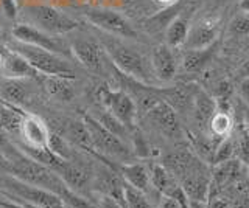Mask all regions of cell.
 I'll return each mask as SVG.
<instances>
[{
  "mask_svg": "<svg viewBox=\"0 0 249 208\" xmlns=\"http://www.w3.org/2000/svg\"><path fill=\"white\" fill-rule=\"evenodd\" d=\"M100 45L107 58L111 59L117 72L134 81L151 86L156 76L153 73L151 63H148L143 55H140L137 50L122 42L119 37L109 34L101 37Z\"/></svg>",
  "mask_w": 249,
  "mask_h": 208,
  "instance_id": "cell-1",
  "label": "cell"
},
{
  "mask_svg": "<svg viewBox=\"0 0 249 208\" xmlns=\"http://www.w3.org/2000/svg\"><path fill=\"white\" fill-rule=\"evenodd\" d=\"M10 48L18 51L20 56L25 58L30 63V65L33 67L39 75L61 76V78H69V80L76 78L75 68L69 64V61L64 56L56 55V53L49 51V50L35 47V45L23 44V42L11 44Z\"/></svg>",
  "mask_w": 249,
  "mask_h": 208,
  "instance_id": "cell-2",
  "label": "cell"
},
{
  "mask_svg": "<svg viewBox=\"0 0 249 208\" xmlns=\"http://www.w3.org/2000/svg\"><path fill=\"white\" fill-rule=\"evenodd\" d=\"M83 121L89 130L93 149L97 152V159H100L103 163L115 166L114 163H111V161L107 160V157L123 160V163L128 161L129 159H132V151L128 146V143L122 140L120 137L109 132L107 129H105L95 118L92 117V115L84 113Z\"/></svg>",
  "mask_w": 249,
  "mask_h": 208,
  "instance_id": "cell-3",
  "label": "cell"
},
{
  "mask_svg": "<svg viewBox=\"0 0 249 208\" xmlns=\"http://www.w3.org/2000/svg\"><path fill=\"white\" fill-rule=\"evenodd\" d=\"M0 187L8 191V197L19 200L22 204L33 205L37 208H66L64 200L56 192L25 183L13 176L2 177L0 179Z\"/></svg>",
  "mask_w": 249,
  "mask_h": 208,
  "instance_id": "cell-4",
  "label": "cell"
},
{
  "mask_svg": "<svg viewBox=\"0 0 249 208\" xmlns=\"http://www.w3.org/2000/svg\"><path fill=\"white\" fill-rule=\"evenodd\" d=\"M23 13L35 24L33 27L53 36L67 34L78 28L76 20H73L67 14L50 5H39V3L27 5L23 6Z\"/></svg>",
  "mask_w": 249,
  "mask_h": 208,
  "instance_id": "cell-5",
  "label": "cell"
},
{
  "mask_svg": "<svg viewBox=\"0 0 249 208\" xmlns=\"http://www.w3.org/2000/svg\"><path fill=\"white\" fill-rule=\"evenodd\" d=\"M98 99L101 103V107L111 112L117 120H120L131 132L136 126V117H137V106L134 99L126 90H114L107 86H103L98 90Z\"/></svg>",
  "mask_w": 249,
  "mask_h": 208,
  "instance_id": "cell-6",
  "label": "cell"
},
{
  "mask_svg": "<svg viewBox=\"0 0 249 208\" xmlns=\"http://www.w3.org/2000/svg\"><path fill=\"white\" fill-rule=\"evenodd\" d=\"M84 17L93 27L101 30L105 34L115 37H137V32L123 14L109 8H88L84 10Z\"/></svg>",
  "mask_w": 249,
  "mask_h": 208,
  "instance_id": "cell-7",
  "label": "cell"
},
{
  "mask_svg": "<svg viewBox=\"0 0 249 208\" xmlns=\"http://www.w3.org/2000/svg\"><path fill=\"white\" fill-rule=\"evenodd\" d=\"M13 37L18 42H23V44H30V45H35V47L39 48H44V50H49L56 53V55L64 56L67 53H70V50L64 45L61 39H58V36H53L42 32L33 25H28V24H18L13 27Z\"/></svg>",
  "mask_w": 249,
  "mask_h": 208,
  "instance_id": "cell-8",
  "label": "cell"
},
{
  "mask_svg": "<svg viewBox=\"0 0 249 208\" xmlns=\"http://www.w3.org/2000/svg\"><path fill=\"white\" fill-rule=\"evenodd\" d=\"M146 118L153 123V126L156 129H159V132L163 134L167 138L171 140H179L184 135V130L181 123H179L178 112L167 104L163 99L156 101L150 109L145 112Z\"/></svg>",
  "mask_w": 249,
  "mask_h": 208,
  "instance_id": "cell-9",
  "label": "cell"
},
{
  "mask_svg": "<svg viewBox=\"0 0 249 208\" xmlns=\"http://www.w3.org/2000/svg\"><path fill=\"white\" fill-rule=\"evenodd\" d=\"M70 53L89 72L93 73L103 72V48H101L100 44L90 39H84V37L73 39L70 42Z\"/></svg>",
  "mask_w": 249,
  "mask_h": 208,
  "instance_id": "cell-10",
  "label": "cell"
},
{
  "mask_svg": "<svg viewBox=\"0 0 249 208\" xmlns=\"http://www.w3.org/2000/svg\"><path fill=\"white\" fill-rule=\"evenodd\" d=\"M220 25L215 19H201L189 30V36L182 47L185 50H201L218 41Z\"/></svg>",
  "mask_w": 249,
  "mask_h": 208,
  "instance_id": "cell-11",
  "label": "cell"
},
{
  "mask_svg": "<svg viewBox=\"0 0 249 208\" xmlns=\"http://www.w3.org/2000/svg\"><path fill=\"white\" fill-rule=\"evenodd\" d=\"M0 76L5 78H22V80H37L39 75L28 61L20 56L18 51L8 48L0 55Z\"/></svg>",
  "mask_w": 249,
  "mask_h": 208,
  "instance_id": "cell-12",
  "label": "cell"
},
{
  "mask_svg": "<svg viewBox=\"0 0 249 208\" xmlns=\"http://www.w3.org/2000/svg\"><path fill=\"white\" fill-rule=\"evenodd\" d=\"M19 132L23 138L22 144H27L30 148H39V149L47 148L50 129L47 126V123L42 118H39L37 115L33 113L23 115Z\"/></svg>",
  "mask_w": 249,
  "mask_h": 208,
  "instance_id": "cell-13",
  "label": "cell"
},
{
  "mask_svg": "<svg viewBox=\"0 0 249 208\" xmlns=\"http://www.w3.org/2000/svg\"><path fill=\"white\" fill-rule=\"evenodd\" d=\"M31 81L22 78H5L0 76V103L19 107L20 104L28 103V96L31 95Z\"/></svg>",
  "mask_w": 249,
  "mask_h": 208,
  "instance_id": "cell-14",
  "label": "cell"
},
{
  "mask_svg": "<svg viewBox=\"0 0 249 208\" xmlns=\"http://www.w3.org/2000/svg\"><path fill=\"white\" fill-rule=\"evenodd\" d=\"M151 68L156 76V80L159 81H171L175 78L178 72V61L175 53L167 44H160L158 47L153 48L151 53Z\"/></svg>",
  "mask_w": 249,
  "mask_h": 208,
  "instance_id": "cell-15",
  "label": "cell"
},
{
  "mask_svg": "<svg viewBox=\"0 0 249 208\" xmlns=\"http://www.w3.org/2000/svg\"><path fill=\"white\" fill-rule=\"evenodd\" d=\"M198 87L199 86H196V84H178V86L173 87L156 89V92H158L163 101L170 104L179 113V112L192 111L193 96Z\"/></svg>",
  "mask_w": 249,
  "mask_h": 208,
  "instance_id": "cell-16",
  "label": "cell"
},
{
  "mask_svg": "<svg viewBox=\"0 0 249 208\" xmlns=\"http://www.w3.org/2000/svg\"><path fill=\"white\" fill-rule=\"evenodd\" d=\"M61 177V180L67 185V188L78 191L84 187H88L92 179V171L89 166L81 163L80 160H64V163L56 171Z\"/></svg>",
  "mask_w": 249,
  "mask_h": 208,
  "instance_id": "cell-17",
  "label": "cell"
},
{
  "mask_svg": "<svg viewBox=\"0 0 249 208\" xmlns=\"http://www.w3.org/2000/svg\"><path fill=\"white\" fill-rule=\"evenodd\" d=\"M216 99L209 94L207 90L198 87L195 92L193 103H192V113L193 118L196 121V125L199 129L209 128L210 120L213 118V115L216 113Z\"/></svg>",
  "mask_w": 249,
  "mask_h": 208,
  "instance_id": "cell-18",
  "label": "cell"
},
{
  "mask_svg": "<svg viewBox=\"0 0 249 208\" xmlns=\"http://www.w3.org/2000/svg\"><path fill=\"white\" fill-rule=\"evenodd\" d=\"M117 171L123 177V180L128 185H131V187L145 192V194L150 191L151 179H150V168L146 165L139 163V161H136V163H132V161L126 163L124 161V163L117 165Z\"/></svg>",
  "mask_w": 249,
  "mask_h": 208,
  "instance_id": "cell-19",
  "label": "cell"
},
{
  "mask_svg": "<svg viewBox=\"0 0 249 208\" xmlns=\"http://www.w3.org/2000/svg\"><path fill=\"white\" fill-rule=\"evenodd\" d=\"M218 50V41L201 50H185L182 53V70L187 73H201L206 70Z\"/></svg>",
  "mask_w": 249,
  "mask_h": 208,
  "instance_id": "cell-20",
  "label": "cell"
},
{
  "mask_svg": "<svg viewBox=\"0 0 249 208\" xmlns=\"http://www.w3.org/2000/svg\"><path fill=\"white\" fill-rule=\"evenodd\" d=\"M67 140L72 143L73 146H76L78 149L86 151L92 154V156L97 157V152L93 149V144L90 140V135H89V130L86 128L84 121H78V120H72V121H67V125L64 126V135Z\"/></svg>",
  "mask_w": 249,
  "mask_h": 208,
  "instance_id": "cell-21",
  "label": "cell"
},
{
  "mask_svg": "<svg viewBox=\"0 0 249 208\" xmlns=\"http://www.w3.org/2000/svg\"><path fill=\"white\" fill-rule=\"evenodd\" d=\"M181 13H179L176 17H173V20H171L165 28V41L170 48L182 47L187 36H189L190 22Z\"/></svg>",
  "mask_w": 249,
  "mask_h": 208,
  "instance_id": "cell-22",
  "label": "cell"
},
{
  "mask_svg": "<svg viewBox=\"0 0 249 208\" xmlns=\"http://www.w3.org/2000/svg\"><path fill=\"white\" fill-rule=\"evenodd\" d=\"M93 118H95L105 129H107L109 132H112L114 135L120 137L124 142H126L128 137H131V130L124 126L120 120H117L111 112L106 111L105 107H101L100 111H97L95 115H93Z\"/></svg>",
  "mask_w": 249,
  "mask_h": 208,
  "instance_id": "cell-23",
  "label": "cell"
},
{
  "mask_svg": "<svg viewBox=\"0 0 249 208\" xmlns=\"http://www.w3.org/2000/svg\"><path fill=\"white\" fill-rule=\"evenodd\" d=\"M44 86L53 96H56L61 101H69L73 96V86L72 80L61 78V76H42Z\"/></svg>",
  "mask_w": 249,
  "mask_h": 208,
  "instance_id": "cell-24",
  "label": "cell"
},
{
  "mask_svg": "<svg viewBox=\"0 0 249 208\" xmlns=\"http://www.w3.org/2000/svg\"><path fill=\"white\" fill-rule=\"evenodd\" d=\"M47 148H49L54 156H58L62 160H75L76 159L75 151L72 149V143H70L66 137H62V134L52 132L50 130Z\"/></svg>",
  "mask_w": 249,
  "mask_h": 208,
  "instance_id": "cell-25",
  "label": "cell"
},
{
  "mask_svg": "<svg viewBox=\"0 0 249 208\" xmlns=\"http://www.w3.org/2000/svg\"><path fill=\"white\" fill-rule=\"evenodd\" d=\"M209 129L213 137L218 138L228 137L232 130V115L229 113V111L216 109V113L209 123Z\"/></svg>",
  "mask_w": 249,
  "mask_h": 208,
  "instance_id": "cell-26",
  "label": "cell"
},
{
  "mask_svg": "<svg viewBox=\"0 0 249 208\" xmlns=\"http://www.w3.org/2000/svg\"><path fill=\"white\" fill-rule=\"evenodd\" d=\"M231 159H235V143H233V138L229 134L228 137H224L218 142L213 152L212 165L223 163V161H228Z\"/></svg>",
  "mask_w": 249,
  "mask_h": 208,
  "instance_id": "cell-27",
  "label": "cell"
},
{
  "mask_svg": "<svg viewBox=\"0 0 249 208\" xmlns=\"http://www.w3.org/2000/svg\"><path fill=\"white\" fill-rule=\"evenodd\" d=\"M124 202L126 208H154L146 194L124 182Z\"/></svg>",
  "mask_w": 249,
  "mask_h": 208,
  "instance_id": "cell-28",
  "label": "cell"
},
{
  "mask_svg": "<svg viewBox=\"0 0 249 208\" xmlns=\"http://www.w3.org/2000/svg\"><path fill=\"white\" fill-rule=\"evenodd\" d=\"M229 32L232 36L246 39V36L249 34V14L241 13L233 17L229 24Z\"/></svg>",
  "mask_w": 249,
  "mask_h": 208,
  "instance_id": "cell-29",
  "label": "cell"
},
{
  "mask_svg": "<svg viewBox=\"0 0 249 208\" xmlns=\"http://www.w3.org/2000/svg\"><path fill=\"white\" fill-rule=\"evenodd\" d=\"M231 200L226 197L224 194H216L207 197L206 208H229Z\"/></svg>",
  "mask_w": 249,
  "mask_h": 208,
  "instance_id": "cell-30",
  "label": "cell"
},
{
  "mask_svg": "<svg viewBox=\"0 0 249 208\" xmlns=\"http://www.w3.org/2000/svg\"><path fill=\"white\" fill-rule=\"evenodd\" d=\"M0 6L10 19H16L18 16V0H0Z\"/></svg>",
  "mask_w": 249,
  "mask_h": 208,
  "instance_id": "cell-31",
  "label": "cell"
},
{
  "mask_svg": "<svg viewBox=\"0 0 249 208\" xmlns=\"http://www.w3.org/2000/svg\"><path fill=\"white\" fill-rule=\"evenodd\" d=\"M97 207L98 208H124L122 204L117 202L115 199L109 197L106 194H100V192H98V199H97Z\"/></svg>",
  "mask_w": 249,
  "mask_h": 208,
  "instance_id": "cell-32",
  "label": "cell"
},
{
  "mask_svg": "<svg viewBox=\"0 0 249 208\" xmlns=\"http://www.w3.org/2000/svg\"><path fill=\"white\" fill-rule=\"evenodd\" d=\"M238 92L241 99L249 106V78H243L240 80V86H238Z\"/></svg>",
  "mask_w": 249,
  "mask_h": 208,
  "instance_id": "cell-33",
  "label": "cell"
},
{
  "mask_svg": "<svg viewBox=\"0 0 249 208\" xmlns=\"http://www.w3.org/2000/svg\"><path fill=\"white\" fill-rule=\"evenodd\" d=\"M0 208H27L22 202H18L16 199L11 197H0Z\"/></svg>",
  "mask_w": 249,
  "mask_h": 208,
  "instance_id": "cell-34",
  "label": "cell"
},
{
  "mask_svg": "<svg viewBox=\"0 0 249 208\" xmlns=\"http://www.w3.org/2000/svg\"><path fill=\"white\" fill-rule=\"evenodd\" d=\"M143 2L145 0H120V5L126 11H136L143 5Z\"/></svg>",
  "mask_w": 249,
  "mask_h": 208,
  "instance_id": "cell-35",
  "label": "cell"
},
{
  "mask_svg": "<svg viewBox=\"0 0 249 208\" xmlns=\"http://www.w3.org/2000/svg\"><path fill=\"white\" fill-rule=\"evenodd\" d=\"M158 208H181V205H179L175 199L162 196V199H160V204H159V207H158Z\"/></svg>",
  "mask_w": 249,
  "mask_h": 208,
  "instance_id": "cell-36",
  "label": "cell"
},
{
  "mask_svg": "<svg viewBox=\"0 0 249 208\" xmlns=\"http://www.w3.org/2000/svg\"><path fill=\"white\" fill-rule=\"evenodd\" d=\"M238 78L240 80L249 78V61H246V63L238 68Z\"/></svg>",
  "mask_w": 249,
  "mask_h": 208,
  "instance_id": "cell-37",
  "label": "cell"
},
{
  "mask_svg": "<svg viewBox=\"0 0 249 208\" xmlns=\"http://www.w3.org/2000/svg\"><path fill=\"white\" fill-rule=\"evenodd\" d=\"M153 2H154L156 5L162 6V8H167V6H171V5L178 3L179 0H153Z\"/></svg>",
  "mask_w": 249,
  "mask_h": 208,
  "instance_id": "cell-38",
  "label": "cell"
},
{
  "mask_svg": "<svg viewBox=\"0 0 249 208\" xmlns=\"http://www.w3.org/2000/svg\"><path fill=\"white\" fill-rule=\"evenodd\" d=\"M238 8H240L241 11H243V13L249 14V0H240Z\"/></svg>",
  "mask_w": 249,
  "mask_h": 208,
  "instance_id": "cell-39",
  "label": "cell"
},
{
  "mask_svg": "<svg viewBox=\"0 0 249 208\" xmlns=\"http://www.w3.org/2000/svg\"><path fill=\"white\" fill-rule=\"evenodd\" d=\"M246 45H248V47H249V34L246 36Z\"/></svg>",
  "mask_w": 249,
  "mask_h": 208,
  "instance_id": "cell-40",
  "label": "cell"
},
{
  "mask_svg": "<svg viewBox=\"0 0 249 208\" xmlns=\"http://www.w3.org/2000/svg\"><path fill=\"white\" fill-rule=\"evenodd\" d=\"M246 169H248V176H249V161H248V165H246Z\"/></svg>",
  "mask_w": 249,
  "mask_h": 208,
  "instance_id": "cell-41",
  "label": "cell"
}]
</instances>
